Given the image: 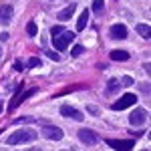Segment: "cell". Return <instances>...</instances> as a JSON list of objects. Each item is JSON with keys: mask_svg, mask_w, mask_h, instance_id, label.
Segmentation results:
<instances>
[{"mask_svg": "<svg viewBox=\"0 0 151 151\" xmlns=\"http://www.w3.org/2000/svg\"><path fill=\"white\" fill-rule=\"evenodd\" d=\"M36 137H38L36 131L24 127V129H18V131L10 133L8 139H6V143H8V145H22V143H30V141H35Z\"/></svg>", "mask_w": 151, "mask_h": 151, "instance_id": "6da1fadb", "label": "cell"}, {"mask_svg": "<svg viewBox=\"0 0 151 151\" xmlns=\"http://www.w3.org/2000/svg\"><path fill=\"white\" fill-rule=\"evenodd\" d=\"M73 40H75V32H69V30H65V32H60V35H57L55 38H52V45H55V48H57L58 52H60V50H65V48L69 47Z\"/></svg>", "mask_w": 151, "mask_h": 151, "instance_id": "7a4b0ae2", "label": "cell"}, {"mask_svg": "<svg viewBox=\"0 0 151 151\" xmlns=\"http://www.w3.org/2000/svg\"><path fill=\"white\" fill-rule=\"evenodd\" d=\"M20 91H22V85H20V87L16 89V95H14V99H12V101H10V105H8V111H14V109H16V107H18L20 103H22V101H26V99H28L30 95H35V93H36V89L24 91V93H20Z\"/></svg>", "mask_w": 151, "mask_h": 151, "instance_id": "3957f363", "label": "cell"}, {"mask_svg": "<svg viewBox=\"0 0 151 151\" xmlns=\"http://www.w3.org/2000/svg\"><path fill=\"white\" fill-rule=\"evenodd\" d=\"M133 103H137V97H135L133 93H127V95H123L119 101H115V103L111 105V109H113V111H123V109L131 107Z\"/></svg>", "mask_w": 151, "mask_h": 151, "instance_id": "277c9868", "label": "cell"}, {"mask_svg": "<svg viewBox=\"0 0 151 151\" xmlns=\"http://www.w3.org/2000/svg\"><path fill=\"white\" fill-rule=\"evenodd\" d=\"M107 145L115 151H131L133 149V139H107Z\"/></svg>", "mask_w": 151, "mask_h": 151, "instance_id": "5b68a950", "label": "cell"}, {"mask_svg": "<svg viewBox=\"0 0 151 151\" xmlns=\"http://www.w3.org/2000/svg\"><path fill=\"white\" fill-rule=\"evenodd\" d=\"M42 135L50 141H60L65 133H63V129L55 127V125H42Z\"/></svg>", "mask_w": 151, "mask_h": 151, "instance_id": "8992f818", "label": "cell"}, {"mask_svg": "<svg viewBox=\"0 0 151 151\" xmlns=\"http://www.w3.org/2000/svg\"><path fill=\"white\" fill-rule=\"evenodd\" d=\"M145 121H147V111L141 109V107L135 109V111L129 115V123H131V125H143Z\"/></svg>", "mask_w": 151, "mask_h": 151, "instance_id": "52a82bcc", "label": "cell"}, {"mask_svg": "<svg viewBox=\"0 0 151 151\" xmlns=\"http://www.w3.org/2000/svg\"><path fill=\"white\" fill-rule=\"evenodd\" d=\"M77 135H79V139H81L83 143H87V145H95V143L99 141L97 133H95V131H91V129H81Z\"/></svg>", "mask_w": 151, "mask_h": 151, "instance_id": "ba28073f", "label": "cell"}, {"mask_svg": "<svg viewBox=\"0 0 151 151\" xmlns=\"http://www.w3.org/2000/svg\"><path fill=\"white\" fill-rule=\"evenodd\" d=\"M60 115L70 117V119H75V121H83V113L79 111V109L70 107V105H63V107H60Z\"/></svg>", "mask_w": 151, "mask_h": 151, "instance_id": "9c48e42d", "label": "cell"}, {"mask_svg": "<svg viewBox=\"0 0 151 151\" xmlns=\"http://www.w3.org/2000/svg\"><path fill=\"white\" fill-rule=\"evenodd\" d=\"M111 36H113L115 40L127 38V26H125V24H113V26H111Z\"/></svg>", "mask_w": 151, "mask_h": 151, "instance_id": "30bf717a", "label": "cell"}, {"mask_svg": "<svg viewBox=\"0 0 151 151\" xmlns=\"http://www.w3.org/2000/svg\"><path fill=\"white\" fill-rule=\"evenodd\" d=\"M14 10H12L10 4H4V6H0V24H10V18Z\"/></svg>", "mask_w": 151, "mask_h": 151, "instance_id": "8fae6325", "label": "cell"}, {"mask_svg": "<svg viewBox=\"0 0 151 151\" xmlns=\"http://www.w3.org/2000/svg\"><path fill=\"white\" fill-rule=\"evenodd\" d=\"M119 79H109V83H107V89H105V95H113L119 91Z\"/></svg>", "mask_w": 151, "mask_h": 151, "instance_id": "7c38bea8", "label": "cell"}, {"mask_svg": "<svg viewBox=\"0 0 151 151\" xmlns=\"http://www.w3.org/2000/svg\"><path fill=\"white\" fill-rule=\"evenodd\" d=\"M73 12H75V4H73V6H67L65 10H60V12H58V20H60V22L69 20L70 16H73Z\"/></svg>", "mask_w": 151, "mask_h": 151, "instance_id": "4fadbf2b", "label": "cell"}, {"mask_svg": "<svg viewBox=\"0 0 151 151\" xmlns=\"http://www.w3.org/2000/svg\"><path fill=\"white\" fill-rule=\"evenodd\" d=\"M137 32H139L145 40H149L151 38V26L149 24H137Z\"/></svg>", "mask_w": 151, "mask_h": 151, "instance_id": "5bb4252c", "label": "cell"}, {"mask_svg": "<svg viewBox=\"0 0 151 151\" xmlns=\"http://www.w3.org/2000/svg\"><path fill=\"white\" fill-rule=\"evenodd\" d=\"M87 20H89V10H83L81 16H79V20H77V30H85Z\"/></svg>", "mask_w": 151, "mask_h": 151, "instance_id": "9a60e30c", "label": "cell"}, {"mask_svg": "<svg viewBox=\"0 0 151 151\" xmlns=\"http://www.w3.org/2000/svg\"><path fill=\"white\" fill-rule=\"evenodd\" d=\"M111 58H113V60H129V52L127 50H119V48H117V50L111 52Z\"/></svg>", "mask_w": 151, "mask_h": 151, "instance_id": "2e32d148", "label": "cell"}, {"mask_svg": "<svg viewBox=\"0 0 151 151\" xmlns=\"http://www.w3.org/2000/svg\"><path fill=\"white\" fill-rule=\"evenodd\" d=\"M105 10V0H95L93 2V12L95 14H103Z\"/></svg>", "mask_w": 151, "mask_h": 151, "instance_id": "e0dca14e", "label": "cell"}, {"mask_svg": "<svg viewBox=\"0 0 151 151\" xmlns=\"http://www.w3.org/2000/svg\"><path fill=\"white\" fill-rule=\"evenodd\" d=\"M26 32H28V36H36V32H38L36 24L35 22H28V24H26Z\"/></svg>", "mask_w": 151, "mask_h": 151, "instance_id": "ac0fdd59", "label": "cell"}, {"mask_svg": "<svg viewBox=\"0 0 151 151\" xmlns=\"http://www.w3.org/2000/svg\"><path fill=\"white\" fill-rule=\"evenodd\" d=\"M83 52H85V47H81V45H75L73 50H70V55H73V57H81Z\"/></svg>", "mask_w": 151, "mask_h": 151, "instance_id": "d6986e66", "label": "cell"}, {"mask_svg": "<svg viewBox=\"0 0 151 151\" xmlns=\"http://www.w3.org/2000/svg\"><path fill=\"white\" fill-rule=\"evenodd\" d=\"M36 67H40V58H36V57L28 58V69H36Z\"/></svg>", "mask_w": 151, "mask_h": 151, "instance_id": "ffe728a7", "label": "cell"}, {"mask_svg": "<svg viewBox=\"0 0 151 151\" xmlns=\"http://www.w3.org/2000/svg\"><path fill=\"white\" fill-rule=\"evenodd\" d=\"M50 32H52V36H57V35H60V32H65V28H63V24H58V26H52V28H50Z\"/></svg>", "mask_w": 151, "mask_h": 151, "instance_id": "44dd1931", "label": "cell"}, {"mask_svg": "<svg viewBox=\"0 0 151 151\" xmlns=\"http://www.w3.org/2000/svg\"><path fill=\"white\" fill-rule=\"evenodd\" d=\"M45 55H48V58H52V60H60V55H57L55 50H47Z\"/></svg>", "mask_w": 151, "mask_h": 151, "instance_id": "7402d4cb", "label": "cell"}, {"mask_svg": "<svg viewBox=\"0 0 151 151\" xmlns=\"http://www.w3.org/2000/svg\"><path fill=\"white\" fill-rule=\"evenodd\" d=\"M14 121H16V123H32L35 119H32V117H20V119H14Z\"/></svg>", "mask_w": 151, "mask_h": 151, "instance_id": "603a6c76", "label": "cell"}, {"mask_svg": "<svg viewBox=\"0 0 151 151\" xmlns=\"http://www.w3.org/2000/svg\"><path fill=\"white\" fill-rule=\"evenodd\" d=\"M119 83H123V85H133V79H131V77H123V81H119Z\"/></svg>", "mask_w": 151, "mask_h": 151, "instance_id": "cb8c5ba5", "label": "cell"}, {"mask_svg": "<svg viewBox=\"0 0 151 151\" xmlns=\"http://www.w3.org/2000/svg\"><path fill=\"white\" fill-rule=\"evenodd\" d=\"M8 38H10L8 32H0V40H2V42H4V40H8Z\"/></svg>", "mask_w": 151, "mask_h": 151, "instance_id": "d4e9b609", "label": "cell"}, {"mask_svg": "<svg viewBox=\"0 0 151 151\" xmlns=\"http://www.w3.org/2000/svg\"><path fill=\"white\" fill-rule=\"evenodd\" d=\"M89 113H93V115H99V109H97V107H91V105H89Z\"/></svg>", "mask_w": 151, "mask_h": 151, "instance_id": "484cf974", "label": "cell"}, {"mask_svg": "<svg viewBox=\"0 0 151 151\" xmlns=\"http://www.w3.org/2000/svg\"><path fill=\"white\" fill-rule=\"evenodd\" d=\"M28 151H42V149H38V147H32V149H28Z\"/></svg>", "mask_w": 151, "mask_h": 151, "instance_id": "4316f807", "label": "cell"}, {"mask_svg": "<svg viewBox=\"0 0 151 151\" xmlns=\"http://www.w3.org/2000/svg\"><path fill=\"white\" fill-rule=\"evenodd\" d=\"M0 57H2V48H0Z\"/></svg>", "mask_w": 151, "mask_h": 151, "instance_id": "83f0119b", "label": "cell"}, {"mask_svg": "<svg viewBox=\"0 0 151 151\" xmlns=\"http://www.w3.org/2000/svg\"><path fill=\"white\" fill-rule=\"evenodd\" d=\"M0 111H2V107H0Z\"/></svg>", "mask_w": 151, "mask_h": 151, "instance_id": "f1b7e54d", "label": "cell"}, {"mask_svg": "<svg viewBox=\"0 0 151 151\" xmlns=\"http://www.w3.org/2000/svg\"><path fill=\"white\" fill-rule=\"evenodd\" d=\"M145 151H147V149H145Z\"/></svg>", "mask_w": 151, "mask_h": 151, "instance_id": "f546056e", "label": "cell"}]
</instances>
